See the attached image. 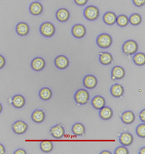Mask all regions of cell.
<instances>
[{"instance_id":"28","label":"cell","mask_w":145,"mask_h":154,"mask_svg":"<svg viewBox=\"0 0 145 154\" xmlns=\"http://www.w3.org/2000/svg\"><path fill=\"white\" fill-rule=\"evenodd\" d=\"M134 62L138 66H143L145 64V56L144 54L139 52L136 54L133 57Z\"/></svg>"},{"instance_id":"36","label":"cell","mask_w":145,"mask_h":154,"mask_svg":"<svg viewBox=\"0 0 145 154\" xmlns=\"http://www.w3.org/2000/svg\"><path fill=\"white\" fill-rule=\"evenodd\" d=\"M139 119L142 122H145V109H143L142 111H141L140 114H139Z\"/></svg>"},{"instance_id":"17","label":"cell","mask_w":145,"mask_h":154,"mask_svg":"<svg viewBox=\"0 0 145 154\" xmlns=\"http://www.w3.org/2000/svg\"><path fill=\"white\" fill-rule=\"evenodd\" d=\"M110 94L115 98H121L124 94V88L120 84H114L110 88Z\"/></svg>"},{"instance_id":"14","label":"cell","mask_w":145,"mask_h":154,"mask_svg":"<svg viewBox=\"0 0 145 154\" xmlns=\"http://www.w3.org/2000/svg\"><path fill=\"white\" fill-rule=\"evenodd\" d=\"M91 103H92V106L97 110H99L100 109H102L106 105V101H105V98L103 96H99V95L94 96L92 99Z\"/></svg>"},{"instance_id":"21","label":"cell","mask_w":145,"mask_h":154,"mask_svg":"<svg viewBox=\"0 0 145 154\" xmlns=\"http://www.w3.org/2000/svg\"><path fill=\"white\" fill-rule=\"evenodd\" d=\"M72 132L73 135H77V136H82L85 135V126L82 124V123L77 122L75 123L74 125L72 126L71 128Z\"/></svg>"},{"instance_id":"25","label":"cell","mask_w":145,"mask_h":154,"mask_svg":"<svg viewBox=\"0 0 145 154\" xmlns=\"http://www.w3.org/2000/svg\"><path fill=\"white\" fill-rule=\"evenodd\" d=\"M113 61V57L109 52H103L99 56V62L103 65H109Z\"/></svg>"},{"instance_id":"39","label":"cell","mask_w":145,"mask_h":154,"mask_svg":"<svg viewBox=\"0 0 145 154\" xmlns=\"http://www.w3.org/2000/svg\"><path fill=\"white\" fill-rule=\"evenodd\" d=\"M145 148L144 147H143V148H141L140 149V151H139V154H144L145 153Z\"/></svg>"},{"instance_id":"3","label":"cell","mask_w":145,"mask_h":154,"mask_svg":"<svg viewBox=\"0 0 145 154\" xmlns=\"http://www.w3.org/2000/svg\"><path fill=\"white\" fill-rule=\"evenodd\" d=\"M84 15L88 20L94 21L99 17V11L96 7L91 5L87 7L84 10Z\"/></svg>"},{"instance_id":"11","label":"cell","mask_w":145,"mask_h":154,"mask_svg":"<svg viewBox=\"0 0 145 154\" xmlns=\"http://www.w3.org/2000/svg\"><path fill=\"white\" fill-rule=\"evenodd\" d=\"M119 142L123 146H129L134 142L133 135L130 132H123L119 137Z\"/></svg>"},{"instance_id":"20","label":"cell","mask_w":145,"mask_h":154,"mask_svg":"<svg viewBox=\"0 0 145 154\" xmlns=\"http://www.w3.org/2000/svg\"><path fill=\"white\" fill-rule=\"evenodd\" d=\"M31 119L36 123H42L45 119V113L42 109L34 110L31 114Z\"/></svg>"},{"instance_id":"29","label":"cell","mask_w":145,"mask_h":154,"mask_svg":"<svg viewBox=\"0 0 145 154\" xmlns=\"http://www.w3.org/2000/svg\"><path fill=\"white\" fill-rule=\"evenodd\" d=\"M116 23L118 26L120 27H126L128 25L129 21H128V17L125 15H120L118 17L116 18Z\"/></svg>"},{"instance_id":"10","label":"cell","mask_w":145,"mask_h":154,"mask_svg":"<svg viewBox=\"0 0 145 154\" xmlns=\"http://www.w3.org/2000/svg\"><path fill=\"white\" fill-rule=\"evenodd\" d=\"M71 32H72L73 35L75 38H81L84 37V35H86L87 30H86V28L83 25L76 24L73 26Z\"/></svg>"},{"instance_id":"5","label":"cell","mask_w":145,"mask_h":154,"mask_svg":"<svg viewBox=\"0 0 145 154\" xmlns=\"http://www.w3.org/2000/svg\"><path fill=\"white\" fill-rule=\"evenodd\" d=\"M138 44L134 40H128L122 46L123 53L127 55H133L138 51Z\"/></svg>"},{"instance_id":"15","label":"cell","mask_w":145,"mask_h":154,"mask_svg":"<svg viewBox=\"0 0 145 154\" xmlns=\"http://www.w3.org/2000/svg\"><path fill=\"white\" fill-rule=\"evenodd\" d=\"M99 117L103 120H109L113 116V111L110 107L105 106L102 108L99 109Z\"/></svg>"},{"instance_id":"31","label":"cell","mask_w":145,"mask_h":154,"mask_svg":"<svg viewBox=\"0 0 145 154\" xmlns=\"http://www.w3.org/2000/svg\"><path fill=\"white\" fill-rule=\"evenodd\" d=\"M136 133L141 138L145 137V125L144 122L139 125L136 128Z\"/></svg>"},{"instance_id":"32","label":"cell","mask_w":145,"mask_h":154,"mask_svg":"<svg viewBox=\"0 0 145 154\" xmlns=\"http://www.w3.org/2000/svg\"><path fill=\"white\" fill-rule=\"evenodd\" d=\"M115 154H128L129 151L126 148V146H118V148H115L114 151Z\"/></svg>"},{"instance_id":"41","label":"cell","mask_w":145,"mask_h":154,"mask_svg":"<svg viewBox=\"0 0 145 154\" xmlns=\"http://www.w3.org/2000/svg\"><path fill=\"white\" fill-rule=\"evenodd\" d=\"M2 112V105L1 103H0V114H1Z\"/></svg>"},{"instance_id":"7","label":"cell","mask_w":145,"mask_h":154,"mask_svg":"<svg viewBox=\"0 0 145 154\" xmlns=\"http://www.w3.org/2000/svg\"><path fill=\"white\" fill-rule=\"evenodd\" d=\"M49 132L52 136L55 139H62L65 135V129L61 125H56L52 127Z\"/></svg>"},{"instance_id":"35","label":"cell","mask_w":145,"mask_h":154,"mask_svg":"<svg viewBox=\"0 0 145 154\" xmlns=\"http://www.w3.org/2000/svg\"><path fill=\"white\" fill-rule=\"evenodd\" d=\"M75 3L78 6H84L87 3L88 0H74Z\"/></svg>"},{"instance_id":"23","label":"cell","mask_w":145,"mask_h":154,"mask_svg":"<svg viewBox=\"0 0 145 154\" xmlns=\"http://www.w3.org/2000/svg\"><path fill=\"white\" fill-rule=\"evenodd\" d=\"M117 16L113 12H107L103 16V21L108 26H112L116 23Z\"/></svg>"},{"instance_id":"9","label":"cell","mask_w":145,"mask_h":154,"mask_svg":"<svg viewBox=\"0 0 145 154\" xmlns=\"http://www.w3.org/2000/svg\"><path fill=\"white\" fill-rule=\"evenodd\" d=\"M55 67L58 68L59 69H65L68 67L69 60L67 57L64 55H60L55 58Z\"/></svg>"},{"instance_id":"18","label":"cell","mask_w":145,"mask_h":154,"mask_svg":"<svg viewBox=\"0 0 145 154\" xmlns=\"http://www.w3.org/2000/svg\"><path fill=\"white\" fill-rule=\"evenodd\" d=\"M56 18L60 22H66L70 18V12L65 8L59 9L56 12Z\"/></svg>"},{"instance_id":"4","label":"cell","mask_w":145,"mask_h":154,"mask_svg":"<svg viewBox=\"0 0 145 154\" xmlns=\"http://www.w3.org/2000/svg\"><path fill=\"white\" fill-rule=\"evenodd\" d=\"M40 33L43 36L50 38L55 33V27L52 23L46 22L42 23L40 26Z\"/></svg>"},{"instance_id":"33","label":"cell","mask_w":145,"mask_h":154,"mask_svg":"<svg viewBox=\"0 0 145 154\" xmlns=\"http://www.w3.org/2000/svg\"><path fill=\"white\" fill-rule=\"evenodd\" d=\"M132 1H133L134 5H135V6L138 7V8L144 6L145 3V0H132Z\"/></svg>"},{"instance_id":"19","label":"cell","mask_w":145,"mask_h":154,"mask_svg":"<svg viewBox=\"0 0 145 154\" xmlns=\"http://www.w3.org/2000/svg\"><path fill=\"white\" fill-rule=\"evenodd\" d=\"M12 104L16 109H21L26 104V98L22 95L17 94L13 96Z\"/></svg>"},{"instance_id":"24","label":"cell","mask_w":145,"mask_h":154,"mask_svg":"<svg viewBox=\"0 0 145 154\" xmlns=\"http://www.w3.org/2000/svg\"><path fill=\"white\" fill-rule=\"evenodd\" d=\"M29 10L33 15H39L43 12V6L38 2H34L30 5Z\"/></svg>"},{"instance_id":"6","label":"cell","mask_w":145,"mask_h":154,"mask_svg":"<svg viewBox=\"0 0 145 154\" xmlns=\"http://www.w3.org/2000/svg\"><path fill=\"white\" fill-rule=\"evenodd\" d=\"M28 125L24 121L17 120L13 123L12 129L13 132L17 135H23L28 130Z\"/></svg>"},{"instance_id":"12","label":"cell","mask_w":145,"mask_h":154,"mask_svg":"<svg viewBox=\"0 0 145 154\" xmlns=\"http://www.w3.org/2000/svg\"><path fill=\"white\" fill-rule=\"evenodd\" d=\"M112 80H121L123 79L126 75V72L121 66H115L111 71Z\"/></svg>"},{"instance_id":"1","label":"cell","mask_w":145,"mask_h":154,"mask_svg":"<svg viewBox=\"0 0 145 154\" xmlns=\"http://www.w3.org/2000/svg\"><path fill=\"white\" fill-rule=\"evenodd\" d=\"M90 98V95L88 91L85 89H79L75 93L74 100L76 103L80 105H85L88 103Z\"/></svg>"},{"instance_id":"26","label":"cell","mask_w":145,"mask_h":154,"mask_svg":"<svg viewBox=\"0 0 145 154\" xmlns=\"http://www.w3.org/2000/svg\"><path fill=\"white\" fill-rule=\"evenodd\" d=\"M39 97L42 100H44V101H48L52 96V91L49 88H43L41 89L39 91Z\"/></svg>"},{"instance_id":"13","label":"cell","mask_w":145,"mask_h":154,"mask_svg":"<svg viewBox=\"0 0 145 154\" xmlns=\"http://www.w3.org/2000/svg\"><path fill=\"white\" fill-rule=\"evenodd\" d=\"M136 117L134 113L132 111L128 110L126 111L121 114V119L123 123H124L125 125H131L135 121Z\"/></svg>"},{"instance_id":"34","label":"cell","mask_w":145,"mask_h":154,"mask_svg":"<svg viewBox=\"0 0 145 154\" xmlns=\"http://www.w3.org/2000/svg\"><path fill=\"white\" fill-rule=\"evenodd\" d=\"M5 64H6V60H5V58L2 56V55L0 54V69H2V68L5 67Z\"/></svg>"},{"instance_id":"2","label":"cell","mask_w":145,"mask_h":154,"mask_svg":"<svg viewBox=\"0 0 145 154\" xmlns=\"http://www.w3.org/2000/svg\"><path fill=\"white\" fill-rule=\"evenodd\" d=\"M112 44V38L108 33H102L96 38V44L102 49H107Z\"/></svg>"},{"instance_id":"30","label":"cell","mask_w":145,"mask_h":154,"mask_svg":"<svg viewBox=\"0 0 145 154\" xmlns=\"http://www.w3.org/2000/svg\"><path fill=\"white\" fill-rule=\"evenodd\" d=\"M128 21L133 26H138L141 23L142 18H141V16L139 14L134 13L130 16L129 18H128Z\"/></svg>"},{"instance_id":"40","label":"cell","mask_w":145,"mask_h":154,"mask_svg":"<svg viewBox=\"0 0 145 154\" xmlns=\"http://www.w3.org/2000/svg\"><path fill=\"white\" fill-rule=\"evenodd\" d=\"M100 153L101 154H111L112 153L110 151H108V150H103V151H102Z\"/></svg>"},{"instance_id":"8","label":"cell","mask_w":145,"mask_h":154,"mask_svg":"<svg viewBox=\"0 0 145 154\" xmlns=\"http://www.w3.org/2000/svg\"><path fill=\"white\" fill-rule=\"evenodd\" d=\"M97 79L94 75H87L84 78L83 84L84 87L88 89H93L97 85Z\"/></svg>"},{"instance_id":"16","label":"cell","mask_w":145,"mask_h":154,"mask_svg":"<svg viewBox=\"0 0 145 154\" xmlns=\"http://www.w3.org/2000/svg\"><path fill=\"white\" fill-rule=\"evenodd\" d=\"M45 61L42 57H36L31 62V67L35 71H41L45 67Z\"/></svg>"},{"instance_id":"37","label":"cell","mask_w":145,"mask_h":154,"mask_svg":"<svg viewBox=\"0 0 145 154\" xmlns=\"http://www.w3.org/2000/svg\"><path fill=\"white\" fill-rule=\"evenodd\" d=\"M26 151L24 149H22V148H20V149L16 150L15 152H14V154H26Z\"/></svg>"},{"instance_id":"27","label":"cell","mask_w":145,"mask_h":154,"mask_svg":"<svg viewBox=\"0 0 145 154\" xmlns=\"http://www.w3.org/2000/svg\"><path fill=\"white\" fill-rule=\"evenodd\" d=\"M40 149L44 153H49L53 150V143L51 141L44 140L40 143Z\"/></svg>"},{"instance_id":"38","label":"cell","mask_w":145,"mask_h":154,"mask_svg":"<svg viewBox=\"0 0 145 154\" xmlns=\"http://www.w3.org/2000/svg\"><path fill=\"white\" fill-rule=\"evenodd\" d=\"M5 153V148L2 144L0 143V154Z\"/></svg>"},{"instance_id":"22","label":"cell","mask_w":145,"mask_h":154,"mask_svg":"<svg viewBox=\"0 0 145 154\" xmlns=\"http://www.w3.org/2000/svg\"><path fill=\"white\" fill-rule=\"evenodd\" d=\"M29 26L26 23H20L16 26V32L19 35L25 36L29 33Z\"/></svg>"}]
</instances>
